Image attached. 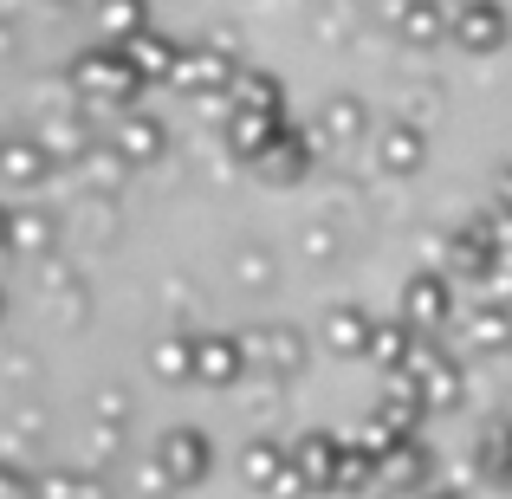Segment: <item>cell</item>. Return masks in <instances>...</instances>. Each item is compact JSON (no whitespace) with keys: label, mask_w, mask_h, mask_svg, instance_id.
I'll return each instance as SVG.
<instances>
[{"label":"cell","mask_w":512,"mask_h":499,"mask_svg":"<svg viewBox=\"0 0 512 499\" xmlns=\"http://www.w3.org/2000/svg\"><path fill=\"white\" fill-rule=\"evenodd\" d=\"M370 104L357 98V91H331L325 104H318V117L305 124V137H312V150L318 156H344V150H357L363 137H370Z\"/></svg>","instance_id":"6"},{"label":"cell","mask_w":512,"mask_h":499,"mask_svg":"<svg viewBox=\"0 0 512 499\" xmlns=\"http://www.w3.org/2000/svg\"><path fill=\"white\" fill-rule=\"evenodd\" d=\"M188 383H201V389H234V383H247L240 337L234 331H188Z\"/></svg>","instance_id":"8"},{"label":"cell","mask_w":512,"mask_h":499,"mask_svg":"<svg viewBox=\"0 0 512 499\" xmlns=\"http://www.w3.org/2000/svg\"><path fill=\"white\" fill-rule=\"evenodd\" d=\"M221 111H266V117H286V85H279L266 65H234L221 91Z\"/></svg>","instance_id":"17"},{"label":"cell","mask_w":512,"mask_h":499,"mask_svg":"<svg viewBox=\"0 0 512 499\" xmlns=\"http://www.w3.org/2000/svg\"><path fill=\"white\" fill-rule=\"evenodd\" d=\"M344 428H305L299 441L286 448V467L299 480V493H331V467H338Z\"/></svg>","instance_id":"13"},{"label":"cell","mask_w":512,"mask_h":499,"mask_svg":"<svg viewBox=\"0 0 512 499\" xmlns=\"http://www.w3.org/2000/svg\"><path fill=\"white\" fill-rule=\"evenodd\" d=\"M428 480H435V454H428L422 435L396 441V448L376 461V487H389V493H415V487H428Z\"/></svg>","instance_id":"19"},{"label":"cell","mask_w":512,"mask_h":499,"mask_svg":"<svg viewBox=\"0 0 512 499\" xmlns=\"http://www.w3.org/2000/svg\"><path fill=\"white\" fill-rule=\"evenodd\" d=\"M331 493H344V499H376V461H363L357 448H338V467H331Z\"/></svg>","instance_id":"29"},{"label":"cell","mask_w":512,"mask_h":499,"mask_svg":"<svg viewBox=\"0 0 512 499\" xmlns=\"http://www.w3.org/2000/svg\"><path fill=\"white\" fill-rule=\"evenodd\" d=\"M389 26H396V39H402V46H415V52L448 46V7H441V0H396Z\"/></svg>","instance_id":"20"},{"label":"cell","mask_w":512,"mask_h":499,"mask_svg":"<svg viewBox=\"0 0 512 499\" xmlns=\"http://www.w3.org/2000/svg\"><path fill=\"white\" fill-rule=\"evenodd\" d=\"M370 422H383L389 435H415V428L428 422V409H422V396L409 389V376H389V383H383V396H376Z\"/></svg>","instance_id":"24"},{"label":"cell","mask_w":512,"mask_h":499,"mask_svg":"<svg viewBox=\"0 0 512 499\" xmlns=\"http://www.w3.org/2000/svg\"><path fill=\"white\" fill-rule=\"evenodd\" d=\"M409 499H461V487H441V480H428V487H415Z\"/></svg>","instance_id":"38"},{"label":"cell","mask_w":512,"mask_h":499,"mask_svg":"<svg viewBox=\"0 0 512 499\" xmlns=\"http://www.w3.org/2000/svg\"><path fill=\"white\" fill-rule=\"evenodd\" d=\"M150 376L156 383H188V331H163L150 344Z\"/></svg>","instance_id":"30"},{"label":"cell","mask_w":512,"mask_h":499,"mask_svg":"<svg viewBox=\"0 0 512 499\" xmlns=\"http://www.w3.org/2000/svg\"><path fill=\"white\" fill-rule=\"evenodd\" d=\"M448 331H454V357H500L506 350V337H512V325H506V305H467L461 318H448Z\"/></svg>","instance_id":"15"},{"label":"cell","mask_w":512,"mask_h":499,"mask_svg":"<svg viewBox=\"0 0 512 499\" xmlns=\"http://www.w3.org/2000/svg\"><path fill=\"white\" fill-rule=\"evenodd\" d=\"M156 467H163V480H169V493H182V487H201V480L214 474V441H208V428H195V422H175L156 435V454H150Z\"/></svg>","instance_id":"5"},{"label":"cell","mask_w":512,"mask_h":499,"mask_svg":"<svg viewBox=\"0 0 512 499\" xmlns=\"http://www.w3.org/2000/svg\"><path fill=\"white\" fill-rule=\"evenodd\" d=\"M85 169H91V188H104V195H117V182H124V163H117L111 150H91V156H85Z\"/></svg>","instance_id":"33"},{"label":"cell","mask_w":512,"mask_h":499,"mask_svg":"<svg viewBox=\"0 0 512 499\" xmlns=\"http://www.w3.org/2000/svg\"><path fill=\"white\" fill-rule=\"evenodd\" d=\"M104 150H111L124 169H156L169 156V124L156 111H124L111 124V143H104Z\"/></svg>","instance_id":"11"},{"label":"cell","mask_w":512,"mask_h":499,"mask_svg":"<svg viewBox=\"0 0 512 499\" xmlns=\"http://www.w3.org/2000/svg\"><path fill=\"white\" fill-rule=\"evenodd\" d=\"M33 499H111V487L78 467H46V474H33Z\"/></svg>","instance_id":"28"},{"label":"cell","mask_w":512,"mask_h":499,"mask_svg":"<svg viewBox=\"0 0 512 499\" xmlns=\"http://www.w3.org/2000/svg\"><path fill=\"white\" fill-rule=\"evenodd\" d=\"M227 273H234L247 292H266V286H273V253H266V247H247V240H240V247L227 253Z\"/></svg>","instance_id":"31"},{"label":"cell","mask_w":512,"mask_h":499,"mask_svg":"<svg viewBox=\"0 0 512 499\" xmlns=\"http://www.w3.org/2000/svg\"><path fill=\"white\" fill-rule=\"evenodd\" d=\"M20 260H52L59 253V214L52 208H7V247Z\"/></svg>","instance_id":"18"},{"label":"cell","mask_w":512,"mask_h":499,"mask_svg":"<svg viewBox=\"0 0 512 499\" xmlns=\"http://www.w3.org/2000/svg\"><path fill=\"white\" fill-rule=\"evenodd\" d=\"M33 143L46 150L52 169H65V163H85V156L98 150V130H91V111H59L33 130Z\"/></svg>","instance_id":"16"},{"label":"cell","mask_w":512,"mask_h":499,"mask_svg":"<svg viewBox=\"0 0 512 499\" xmlns=\"http://www.w3.org/2000/svg\"><path fill=\"white\" fill-rule=\"evenodd\" d=\"M480 480L506 487V422H487V435H480Z\"/></svg>","instance_id":"32"},{"label":"cell","mask_w":512,"mask_h":499,"mask_svg":"<svg viewBox=\"0 0 512 499\" xmlns=\"http://www.w3.org/2000/svg\"><path fill=\"white\" fill-rule=\"evenodd\" d=\"M279 124H286V117H266V111H227V117H221V143H227V156H234V163H253V156H260L266 143L279 137Z\"/></svg>","instance_id":"23"},{"label":"cell","mask_w":512,"mask_h":499,"mask_svg":"<svg viewBox=\"0 0 512 499\" xmlns=\"http://www.w3.org/2000/svg\"><path fill=\"white\" fill-rule=\"evenodd\" d=\"M234 65H240V59H234V52H221V46H182L163 85H175L182 98L221 104V91H227V78H234Z\"/></svg>","instance_id":"9"},{"label":"cell","mask_w":512,"mask_h":499,"mask_svg":"<svg viewBox=\"0 0 512 499\" xmlns=\"http://www.w3.org/2000/svg\"><path fill=\"white\" fill-rule=\"evenodd\" d=\"M150 33V0H98V46H130Z\"/></svg>","instance_id":"27"},{"label":"cell","mask_w":512,"mask_h":499,"mask_svg":"<svg viewBox=\"0 0 512 499\" xmlns=\"http://www.w3.org/2000/svg\"><path fill=\"white\" fill-rule=\"evenodd\" d=\"M448 46H461L467 59H493L506 46V7L500 0H461V7H448Z\"/></svg>","instance_id":"10"},{"label":"cell","mask_w":512,"mask_h":499,"mask_svg":"<svg viewBox=\"0 0 512 499\" xmlns=\"http://www.w3.org/2000/svg\"><path fill=\"white\" fill-rule=\"evenodd\" d=\"M0 182H7V188L52 182V163H46V150L33 143V130H0Z\"/></svg>","instance_id":"21"},{"label":"cell","mask_w":512,"mask_h":499,"mask_svg":"<svg viewBox=\"0 0 512 499\" xmlns=\"http://www.w3.org/2000/svg\"><path fill=\"white\" fill-rule=\"evenodd\" d=\"M65 85H72V98H78V111H137V98H143V78L130 72V59L117 46H85V52H72V65H65Z\"/></svg>","instance_id":"1"},{"label":"cell","mask_w":512,"mask_h":499,"mask_svg":"<svg viewBox=\"0 0 512 499\" xmlns=\"http://www.w3.org/2000/svg\"><path fill=\"white\" fill-rule=\"evenodd\" d=\"M338 247H344V240H338V221H312V253H318V260H331Z\"/></svg>","instance_id":"36"},{"label":"cell","mask_w":512,"mask_h":499,"mask_svg":"<svg viewBox=\"0 0 512 499\" xmlns=\"http://www.w3.org/2000/svg\"><path fill=\"white\" fill-rule=\"evenodd\" d=\"M98 409H104V428H124L130 422V396H124V389H104Z\"/></svg>","instance_id":"35"},{"label":"cell","mask_w":512,"mask_h":499,"mask_svg":"<svg viewBox=\"0 0 512 499\" xmlns=\"http://www.w3.org/2000/svg\"><path fill=\"white\" fill-rule=\"evenodd\" d=\"M46 7H65V0H46Z\"/></svg>","instance_id":"41"},{"label":"cell","mask_w":512,"mask_h":499,"mask_svg":"<svg viewBox=\"0 0 512 499\" xmlns=\"http://www.w3.org/2000/svg\"><path fill=\"white\" fill-rule=\"evenodd\" d=\"M312 169H318V150H312V137H305L299 124H279V137L253 156V175H260L266 188H299Z\"/></svg>","instance_id":"12"},{"label":"cell","mask_w":512,"mask_h":499,"mask_svg":"<svg viewBox=\"0 0 512 499\" xmlns=\"http://www.w3.org/2000/svg\"><path fill=\"white\" fill-rule=\"evenodd\" d=\"M240 337V363H247L253 376H266V383H292V376L305 370V357H312V344H305L299 325H253V331H234Z\"/></svg>","instance_id":"3"},{"label":"cell","mask_w":512,"mask_h":499,"mask_svg":"<svg viewBox=\"0 0 512 499\" xmlns=\"http://www.w3.org/2000/svg\"><path fill=\"white\" fill-rule=\"evenodd\" d=\"M370 305H357V299H338L325 318H318V337H325V350L331 357H363V337H370Z\"/></svg>","instance_id":"22"},{"label":"cell","mask_w":512,"mask_h":499,"mask_svg":"<svg viewBox=\"0 0 512 499\" xmlns=\"http://www.w3.org/2000/svg\"><path fill=\"white\" fill-rule=\"evenodd\" d=\"M0 318H7V286H0Z\"/></svg>","instance_id":"40"},{"label":"cell","mask_w":512,"mask_h":499,"mask_svg":"<svg viewBox=\"0 0 512 499\" xmlns=\"http://www.w3.org/2000/svg\"><path fill=\"white\" fill-rule=\"evenodd\" d=\"M370 150H376V169L396 175V182H409V175L428 169V124H415V117H376L370 124Z\"/></svg>","instance_id":"7"},{"label":"cell","mask_w":512,"mask_h":499,"mask_svg":"<svg viewBox=\"0 0 512 499\" xmlns=\"http://www.w3.org/2000/svg\"><path fill=\"white\" fill-rule=\"evenodd\" d=\"M461 312V299H454V286H448V273L441 266H415L409 279H402V305H396V318L409 325L415 337H435V331H448V318Z\"/></svg>","instance_id":"4"},{"label":"cell","mask_w":512,"mask_h":499,"mask_svg":"<svg viewBox=\"0 0 512 499\" xmlns=\"http://www.w3.org/2000/svg\"><path fill=\"white\" fill-rule=\"evenodd\" d=\"M0 247H7V201H0Z\"/></svg>","instance_id":"39"},{"label":"cell","mask_w":512,"mask_h":499,"mask_svg":"<svg viewBox=\"0 0 512 499\" xmlns=\"http://www.w3.org/2000/svg\"><path fill=\"white\" fill-rule=\"evenodd\" d=\"M240 480L260 499H299V480H292V467H286V441L253 435L247 448H240Z\"/></svg>","instance_id":"14"},{"label":"cell","mask_w":512,"mask_h":499,"mask_svg":"<svg viewBox=\"0 0 512 499\" xmlns=\"http://www.w3.org/2000/svg\"><path fill=\"white\" fill-rule=\"evenodd\" d=\"M117 52L130 59V72H137L143 85H163V78H169V65H175V52H182V46H175L163 26H150V33H137L130 46H117Z\"/></svg>","instance_id":"25"},{"label":"cell","mask_w":512,"mask_h":499,"mask_svg":"<svg viewBox=\"0 0 512 499\" xmlns=\"http://www.w3.org/2000/svg\"><path fill=\"white\" fill-rule=\"evenodd\" d=\"M0 499H33V474L13 461H0Z\"/></svg>","instance_id":"34"},{"label":"cell","mask_w":512,"mask_h":499,"mask_svg":"<svg viewBox=\"0 0 512 499\" xmlns=\"http://www.w3.org/2000/svg\"><path fill=\"white\" fill-rule=\"evenodd\" d=\"M13 46H20V26H13L7 13H0V59H13Z\"/></svg>","instance_id":"37"},{"label":"cell","mask_w":512,"mask_h":499,"mask_svg":"<svg viewBox=\"0 0 512 499\" xmlns=\"http://www.w3.org/2000/svg\"><path fill=\"white\" fill-rule=\"evenodd\" d=\"M402 376H409V389L422 396L428 415L461 409V402H467V363L454 357L448 344H435V337H415V350H409V363H402Z\"/></svg>","instance_id":"2"},{"label":"cell","mask_w":512,"mask_h":499,"mask_svg":"<svg viewBox=\"0 0 512 499\" xmlns=\"http://www.w3.org/2000/svg\"><path fill=\"white\" fill-rule=\"evenodd\" d=\"M409 350H415V331L402 325V318H370V337H363V357H370L376 370L402 376V363H409Z\"/></svg>","instance_id":"26"}]
</instances>
